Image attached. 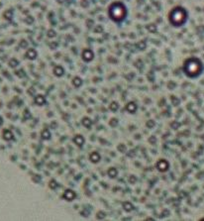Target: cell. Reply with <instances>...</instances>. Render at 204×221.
<instances>
[{
    "label": "cell",
    "mask_w": 204,
    "mask_h": 221,
    "mask_svg": "<svg viewBox=\"0 0 204 221\" xmlns=\"http://www.w3.org/2000/svg\"><path fill=\"white\" fill-rule=\"evenodd\" d=\"M186 19V13L182 8H175L171 11L169 15V20L172 24H175L176 26H179L180 24L184 23Z\"/></svg>",
    "instance_id": "obj_1"
},
{
    "label": "cell",
    "mask_w": 204,
    "mask_h": 221,
    "mask_svg": "<svg viewBox=\"0 0 204 221\" xmlns=\"http://www.w3.org/2000/svg\"><path fill=\"white\" fill-rule=\"evenodd\" d=\"M200 69H201V65H200L199 61H197V60H190L185 65V71L187 75H189L191 77L196 76L197 73H199Z\"/></svg>",
    "instance_id": "obj_2"
},
{
    "label": "cell",
    "mask_w": 204,
    "mask_h": 221,
    "mask_svg": "<svg viewBox=\"0 0 204 221\" xmlns=\"http://www.w3.org/2000/svg\"><path fill=\"white\" fill-rule=\"evenodd\" d=\"M118 9H119V10L117 11V10H116L115 4H113V5L111 6L110 10H109V14L111 15V18H112L113 20H115V21H121V20H123L125 14H126L125 7H124L122 4L119 3V8H118Z\"/></svg>",
    "instance_id": "obj_3"
},
{
    "label": "cell",
    "mask_w": 204,
    "mask_h": 221,
    "mask_svg": "<svg viewBox=\"0 0 204 221\" xmlns=\"http://www.w3.org/2000/svg\"><path fill=\"white\" fill-rule=\"evenodd\" d=\"M157 168L159 170L161 171H166L168 169V163L166 161V160H160L158 163H157Z\"/></svg>",
    "instance_id": "obj_4"
},
{
    "label": "cell",
    "mask_w": 204,
    "mask_h": 221,
    "mask_svg": "<svg viewBox=\"0 0 204 221\" xmlns=\"http://www.w3.org/2000/svg\"><path fill=\"white\" fill-rule=\"evenodd\" d=\"M63 196H64V198L66 199V200H72L75 197V193H74V191H72L70 189H67V190H65V192L64 193Z\"/></svg>",
    "instance_id": "obj_5"
},
{
    "label": "cell",
    "mask_w": 204,
    "mask_h": 221,
    "mask_svg": "<svg viewBox=\"0 0 204 221\" xmlns=\"http://www.w3.org/2000/svg\"><path fill=\"white\" fill-rule=\"evenodd\" d=\"M90 160H91V162H93V163H97V162H99V160H100V155H99L98 153L94 152V153H92V154L90 155Z\"/></svg>",
    "instance_id": "obj_6"
},
{
    "label": "cell",
    "mask_w": 204,
    "mask_h": 221,
    "mask_svg": "<svg viewBox=\"0 0 204 221\" xmlns=\"http://www.w3.org/2000/svg\"><path fill=\"white\" fill-rule=\"evenodd\" d=\"M74 142H75V144H77V145H79V146H82L83 143H84V139H83L82 136L78 135V136H76V137L74 138Z\"/></svg>",
    "instance_id": "obj_7"
},
{
    "label": "cell",
    "mask_w": 204,
    "mask_h": 221,
    "mask_svg": "<svg viewBox=\"0 0 204 221\" xmlns=\"http://www.w3.org/2000/svg\"><path fill=\"white\" fill-rule=\"evenodd\" d=\"M92 53L90 52V51H85L84 53H83V59L85 60V61H90L91 59H92Z\"/></svg>",
    "instance_id": "obj_8"
},
{
    "label": "cell",
    "mask_w": 204,
    "mask_h": 221,
    "mask_svg": "<svg viewBox=\"0 0 204 221\" xmlns=\"http://www.w3.org/2000/svg\"><path fill=\"white\" fill-rule=\"evenodd\" d=\"M108 174H109V176H110L111 178H115V177L117 176V170H116V169L112 168V169H110L108 170Z\"/></svg>",
    "instance_id": "obj_9"
},
{
    "label": "cell",
    "mask_w": 204,
    "mask_h": 221,
    "mask_svg": "<svg viewBox=\"0 0 204 221\" xmlns=\"http://www.w3.org/2000/svg\"><path fill=\"white\" fill-rule=\"evenodd\" d=\"M124 209L126 210V211H131L132 209H133V205L130 203V202H126V203H124Z\"/></svg>",
    "instance_id": "obj_10"
},
{
    "label": "cell",
    "mask_w": 204,
    "mask_h": 221,
    "mask_svg": "<svg viewBox=\"0 0 204 221\" xmlns=\"http://www.w3.org/2000/svg\"><path fill=\"white\" fill-rule=\"evenodd\" d=\"M127 109H128V111H130L131 113H133V112L136 110V105H135V103H130L128 106H127Z\"/></svg>",
    "instance_id": "obj_11"
},
{
    "label": "cell",
    "mask_w": 204,
    "mask_h": 221,
    "mask_svg": "<svg viewBox=\"0 0 204 221\" xmlns=\"http://www.w3.org/2000/svg\"><path fill=\"white\" fill-rule=\"evenodd\" d=\"M82 123H83V125H84V126H86V127H90V125H91V121H90V119H89V118H84V119H83V121H82Z\"/></svg>",
    "instance_id": "obj_12"
},
{
    "label": "cell",
    "mask_w": 204,
    "mask_h": 221,
    "mask_svg": "<svg viewBox=\"0 0 204 221\" xmlns=\"http://www.w3.org/2000/svg\"><path fill=\"white\" fill-rule=\"evenodd\" d=\"M42 136H43V139H50V132H49V130H44L43 133H42Z\"/></svg>",
    "instance_id": "obj_13"
},
{
    "label": "cell",
    "mask_w": 204,
    "mask_h": 221,
    "mask_svg": "<svg viewBox=\"0 0 204 221\" xmlns=\"http://www.w3.org/2000/svg\"><path fill=\"white\" fill-rule=\"evenodd\" d=\"M50 186H51V188H55V187H57V182H56L55 181H52V182H51V183H50Z\"/></svg>",
    "instance_id": "obj_14"
}]
</instances>
